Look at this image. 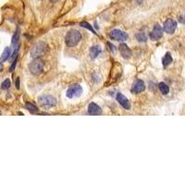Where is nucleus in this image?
Returning a JSON list of instances; mask_svg holds the SVG:
<instances>
[{
    "instance_id": "1",
    "label": "nucleus",
    "mask_w": 185,
    "mask_h": 185,
    "mask_svg": "<svg viewBox=\"0 0 185 185\" xmlns=\"http://www.w3.org/2000/svg\"><path fill=\"white\" fill-rule=\"evenodd\" d=\"M82 39V34L78 30L72 29L65 36V44L68 47H75Z\"/></svg>"
},
{
    "instance_id": "2",
    "label": "nucleus",
    "mask_w": 185,
    "mask_h": 185,
    "mask_svg": "<svg viewBox=\"0 0 185 185\" xmlns=\"http://www.w3.org/2000/svg\"><path fill=\"white\" fill-rule=\"evenodd\" d=\"M29 69L31 71L32 74L33 75H40L42 73L43 69H44V61L39 59V58H36L34 59L29 65Z\"/></svg>"
},
{
    "instance_id": "3",
    "label": "nucleus",
    "mask_w": 185,
    "mask_h": 185,
    "mask_svg": "<svg viewBox=\"0 0 185 185\" xmlns=\"http://www.w3.org/2000/svg\"><path fill=\"white\" fill-rule=\"evenodd\" d=\"M47 50V45L44 42H39V43H37L35 44L32 50H31V56L32 58L36 59V58H39L41 57L42 55H44Z\"/></svg>"
},
{
    "instance_id": "4",
    "label": "nucleus",
    "mask_w": 185,
    "mask_h": 185,
    "mask_svg": "<svg viewBox=\"0 0 185 185\" xmlns=\"http://www.w3.org/2000/svg\"><path fill=\"white\" fill-rule=\"evenodd\" d=\"M38 102L45 108H52L57 105V99L52 96H42L39 97Z\"/></svg>"
},
{
    "instance_id": "5",
    "label": "nucleus",
    "mask_w": 185,
    "mask_h": 185,
    "mask_svg": "<svg viewBox=\"0 0 185 185\" xmlns=\"http://www.w3.org/2000/svg\"><path fill=\"white\" fill-rule=\"evenodd\" d=\"M82 94V87L80 84H73L67 91V96L70 99L73 97L81 96Z\"/></svg>"
},
{
    "instance_id": "6",
    "label": "nucleus",
    "mask_w": 185,
    "mask_h": 185,
    "mask_svg": "<svg viewBox=\"0 0 185 185\" xmlns=\"http://www.w3.org/2000/svg\"><path fill=\"white\" fill-rule=\"evenodd\" d=\"M109 37L112 40L123 42V41H126L128 39V34L126 32L119 30V29H115V30H112L109 32Z\"/></svg>"
},
{
    "instance_id": "7",
    "label": "nucleus",
    "mask_w": 185,
    "mask_h": 185,
    "mask_svg": "<svg viewBox=\"0 0 185 185\" xmlns=\"http://www.w3.org/2000/svg\"><path fill=\"white\" fill-rule=\"evenodd\" d=\"M177 28V22L172 20V18H168L163 24V31L166 33H173Z\"/></svg>"
},
{
    "instance_id": "8",
    "label": "nucleus",
    "mask_w": 185,
    "mask_h": 185,
    "mask_svg": "<svg viewBox=\"0 0 185 185\" xmlns=\"http://www.w3.org/2000/svg\"><path fill=\"white\" fill-rule=\"evenodd\" d=\"M162 36H163V29L160 25L156 24L150 33V39L153 41H157L160 38H162Z\"/></svg>"
},
{
    "instance_id": "9",
    "label": "nucleus",
    "mask_w": 185,
    "mask_h": 185,
    "mask_svg": "<svg viewBox=\"0 0 185 185\" xmlns=\"http://www.w3.org/2000/svg\"><path fill=\"white\" fill-rule=\"evenodd\" d=\"M117 101L120 104V106L123 108H125V109L131 108V103H130L128 98L125 96H123L122 94H120V92H119V94L117 95Z\"/></svg>"
},
{
    "instance_id": "10",
    "label": "nucleus",
    "mask_w": 185,
    "mask_h": 185,
    "mask_svg": "<svg viewBox=\"0 0 185 185\" xmlns=\"http://www.w3.org/2000/svg\"><path fill=\"white\" fill-rule=\"evenodd\" d=\"M88 114L98 116V115L102 114V110H101L100 106L98 105H96V103H91L88 106Z\"/></svg>"
},
{
    "instance_id": "11",
    "label": "nucleus",
    "mask_w": 185,
    "mask_h": 185,
    "mask_svg": "<svg viewBox=\"0 0 185 185\" xmlns=\"http://www.w3.org/2000/svg\"><path fill=\"white\" fill-rule=\"evenodd\" d=\"M145 90V85L144 82L142 80H138L134 82L133 88H132V92L133 94H139L141 92H143Z\"/></svg>"
},
{
    "instance_id": "12",
    "label": "nucleus",
    "mask_w": 185,
    "mask_h": 185,
    "mask_svg": "<svg viewBox=\"0 0 185 185\" xmlns=\"http://www.w3.org/2000/svg\"><path fill=\"white\" fill-rule=\"evenodd\" d=\"M119 52H120V55L122 56V58L124 59H130L132 56V51L131 49L129 48V46L126 45V44H120L119 45Z\"/></svg>"
},
{
    "instance_id": "13",
    "label": "nucleus",
    "mask_w": 185,
    "mask_h": 185,
    "mask_svg": "<svg viewBox=\"0 0 185 185\" xmlns=\"http://www.w3.org/2000/svg\"><path fill=\"white\" fill-rule=\"evenodd\" d=\"M102 52V49L99 45H95V46H92L90 50V56H91V59H96L99 54Z\"/></svg>"
},
{
    "instance_id": "14",
    "label": "nucleus",
    "mask_w": 185,
    "mask_h": 185,
    "mask_svg": "<svg viewBox=\"0 0 185 185\" xmlns=\"http://www.w3.org/2000/svg\"><path fill=\"white\" fill-rule=\"evenodd\" d=\"M11 56V49L9 47H6L2 53V56H1V59H0V61L1 62H5L8 59V58Z\"/></svg>"
},
{
    "instance_id": "15",
    "label": "nucleus",
    "mask_w": 185,
    "mask_h": 185,
    "mask_svg": "<svg viewBox=\"0 0 185 185\" xmlns=\"http://www.w3.org/2000/svg\"><path fill=\"white\" fill-rule=\"evenodd\" d=\"M171 62H172V57H171L170 53H166V56H165V57L163 58V59H162L163 66H164V67H166V66H169Z\"/></svg>"
},
{
    "instance_id": "16",
    "label": "nucleus",
    "mask_w": 185,
    "mask_h": 185,
    "mask_svg": "<svg viewBox=\"0 0 185 185\" xmlns=\"http://www.w3.org/2000/svg\"><path fill=\"white\" fill-rule=\"evenodd\" d=\"M18 40H20V31H18V29H17V31L15 32V33L12 37V41H11L12 46H14L16 48L17 45L18 43Z\"/></svg>"
},
{
    "instance_id": "17",
    "label": "nucleus",
    "mask_w": 185,
    "mask_h": 185,
    "mask_svg": "<svg viewBox=\"0 0 185 185\" xmlns=\"http://www.w3.org/2000/svg\"><path fill=\"white\" fill-rule=\"evenodd\" d=\"M158 88H159L160 92H162L163 95H168L169 92H170V88H169V86L166 85L165 82H160L158 84Z\"/></svg>"
},
{
    "instance_id": "18",
    "label": "nucleus",
    "mask_w": 185,
    "mask_h": 185,
    "mask_svg": "<svg viewBox=\"0 0 185 185\" xmlns=\"http://www.w3.org/2000/svg\"><path fill=\"white\" fill-rule=\"evenodd\" d=\"M135 38L141 42V43H143V42H146L147 40V34L143 32H138L136 35H135Z\"/></svg>"
},
{
    "instance_id": "19",
    "label": "nucleus",
    "mask_w": 185,
    "mask_h": 185,
    "mask_svg": "<svg viewBox=\"0 0 185 185\" xmlns=\"http://www.w3.org/2000/svg\"><path fill=\"white\" fill-rule=\"evenodd\" d=\"M25 106H26V109H28L30 112H32V113L38 112V107H37L35 105L32 104V103H26Z\"/></svg>"
},
{
    "instance_id": "20",
    "label": "nucleus",
    "mask_w": 185,
    "mask_h": 185,
    "mask_svg": "<svg viewBox=\"0 0 185 185\" xmlns=\"http://www.w3.org/2000/svg\"><path fill=\"white\" fill-rule=\"evenodd\" d=\"M81 26L82 27H83V28H86V29H88V30H90L91 32H94L95 34H96V31H95V29L92 28L88 22H81Z\"/></svg>"
},
{
    "instance_id": "21",
    "label": "nucleus",
    "mask_w": 185,
    "mask_h": 185,
    "mask_svg": "<svg viewBox=\"0 0 185 185\" xmlns=\"http://www.w3.org/2000/svg\"><path fill=\"white\" fill-rule=\"evenodd\" d=\"M10 85H11V82H10V81L8 80V79H7V80H5L3 82H2V85H1V88L3 89V90H7V89H8L9 87H10Z\"/></svg>"
},
{
    "instance_id": "22",
    "label": "nucleus",
    "mask_w": 185,
    "mask_h": 185,
    "mask_svg": "<svg viewBox=\"0 0 185 185\" xmlns=\"http://www.w3.org/2000/svg\"><path fill=\"white\" fill-rule=\"evenodd\" d=\"M17 61H18V58H17V59H15L13 60L12 65H11V67L9 68V71H10V72H12V71L15 69V67H16V65H17Z\"/></svg>"
},
{
    "instance_id": "23",
    "label": "nucleus",
    "mask_w": 185,
    "mask_h": 185,
    "mask_svg": "<svg viewBox=\"0 0 185 185\" xmlns=\"http://www.w3.org/2000/svg\"><path fill=\"white\" fill-rule=\"evenodd\" d=\"M179 22H181V23H183V24H185V15L180 16V17L179 18Z\"/></svg>"
},
{
    "instance_id": "24",
    "label": "nucleus",
    "mask_w": 185,
    "mask_h": 185,
    "mask_svg": "<svg viewBox=\"0 0 185 185\" xmlns=\"http://www.w3.org/2000/svg\"><path fill=\"white\" fill-rule=\"evenodd\" d=\"M107 44H108V45L110 46V50H111V51H112V52H115V51H116V47H115V45H113L111 43H107Z\"/></svg>"
},
{
    "instance_id": "25",
    "label": "nucleus",
    "mask_w": 185,
    "mask_h": 185,
    "mask_svg": "<svg viewBox=\"0 0 185 185\" xmlns=\"http://www.w3.org/2000/svg\"><path fill=\"white\" fill-rule=\"evenodd\" d=\"M16 88L20 89V78H18L17 81H16Z\"/></svg>"
},
{
    "instance_id": "26",
    "label": "nucleus",
    "mask_w": 185,
    "mask_h": 185,
    "mask_svg": "<svg viewBox=\"0 0 185 185\" xmlns=\"http://www.w3.org/2000/svg\"><path fill=\"white\" fill-rule=\"evenodd\" d=\"M2 69H3V65H2L1 61H0V71H1Z\"/></svg>"
},
{
    "instance_id": "27",
    "label": "nucleus",
    "mask_w": 185,
    "mask_h": 185,
    "mask_svg": "<svg viewBox=\"0 0 185 185\" xmlns=\"http://www.w3.org/2000/svg\"><path fill=\"white\" fill-rule=\"evenodd\" d=\"M50 1H51L52 3H56V2H58L59 0H50Z\"/></svg>"
},
{
    "instance_id": "28",
    "label": "nucleus",
    "mask_w": 185,
    "mask_h": 185,
    "mask_svg": "<svg viewBox=\"0 0 185 185\" xmlns=\"http://www.w3.org/2000/svg\"><path fill=\"white\" fill-rule=\"evenodd\" d=\"M137 2H138V4H141L143 2V0H137Z\"/></svg>"
}]
</instances>
